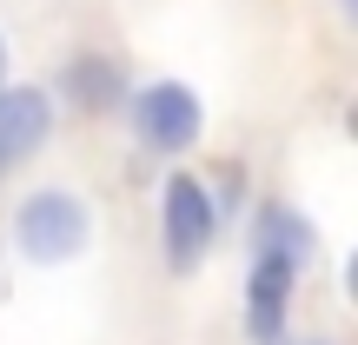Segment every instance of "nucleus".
<instances>
[{"mask_svg": "<svg viewBox=\"0 0 358 345\" xmlns=\"http://www.w3.org/2000/svg\"><path fill=\"white\" fill-rule=\"evenodd\" d=\"M259 253H279V259H292L299 272L312 266V253H319V239H312V226L306 219L292 213V206H266V213H259Z\"/></svg>", "mask_w": 358, "mask_h": 345, "instance_id": "423d86ee", "label": "nucleus"}, {"mask_svg": "<svg viewBox=\"0 0 358 345\" xmlns=\"http://www.w3.org/2000/svg\"><path fill=\"white\" fill-rule=\"evenodd\" d=\"M66 93H73V106H87V113H113V106L127 100L120 66H113V60H93V53L66 66Z\"/></svg>", "mask_w": 358, "mask_h": 345, "instance_id": "0eeeda50", "label": "nucleus"}, {"mask_svg": "<svg viewBox=\"0 0 358 345\" xmlns=\"http://www.w3.org/2000/svg\"><path fill=\"white\" fill-rule=\"evenodd\" d=\"M53 133V100L40 87H0V173H13Z\"/></svg>", "mask_w": 358, "mask_h": 345, "instance_id": "39448f33", "label": "nucleus"}, {"mask_svg": "<svg viewBox=\"0 0 358 345\" xmlns=\"http://www.w3.org/2000/svg\"><path fill=\"white\" fill-rule=\"evenodd\" d=\"M306 272L279 253H259L252 246V272H245V339L252 345H279L285 339V306H292V286Z\"/></svg>", "mask_w": 358, "mask_h": 345, "instance_id": "20e7f679", "label": "nucleus"}, {"mask_svg": "<svg viewBox=\"0 0 358 345\" xmlns=\"http://www.w3.org/2000/svg\"><path fill=\"white\" fill-rule=\"evenodd\" d=\"M87 239H93V219L80 206V192H66V186L27 192L20 213H13V246L34 266H66V259L87 253Z\"/></svg>", "mask_w": 358, "mask_h": 345, "instance_id": "f257e3e1", "label": "nucleus"}, {"mask_svg": "<svg viewBox=\"0 0 358 345\" xmlns=\"http://www.w3.org/2000/svg\"><path fill=\"white\" fill-rule=\"evenodd\" d=\"M0 87H7V47H0Z\"/></svg>", "mask_w": 358, "mask_h": 345, "instance_id": "6e6552de", "label": "nucleus"}, {"mask_svg": "<svg viewBox=\"0 0 358 345\" xmlns=\"http://www.w3.org/2000/svg\"><path fill=\"white\" fill-rule=\"evenodd\" d=\"M159 199H166V266L192 272L206 253H213V239H219V206H213V192H206L192 173H173Z\"/></svg>", "mask_w": 358, "mask_h": 345, "instance_id": "7ed1b4c3", "label": "nucleus"}, {"mask_svg": "<svg viewBox=\"0 0 358 345\" xmlns=\"http://www.w3.org/2000/svg\"><path fill=\"white\" fill-rule=\"evenodd\" d=\"M127 120H133L146 153H186L206 127V106L186 80H153V87L127 93Z\"/></svg>", "mask_w": 358, "mask_h": 345, "instance_id": "f03ea898", "label": "nucleus"}]
</instances>
